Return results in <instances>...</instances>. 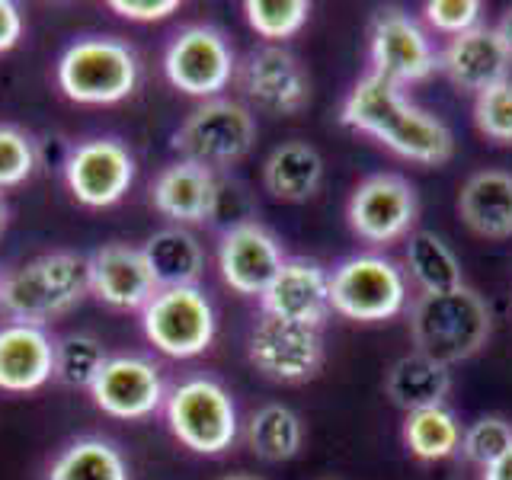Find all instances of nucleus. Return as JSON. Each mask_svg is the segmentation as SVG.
Returning a JSON list of instances; mask_svg holds the SVG:
<instances>
[{
    "mask_svg": "<svg viewBox=\"0 0 512 480\" xmlns=\"http://www.w3.org/2000/svg\"><path fill=\"white\" fill-rule=\"evenodd\" d=\"M340 122L352 132L375 138L388 151L416 164H445L455 154V138L439 116L404 96V87L368 71L356 80L340 109Z\"/></svg>",
    "mask_w": 512,
    "mask_h": 480,
    "instance_id": "nucleus-1",
    "label": "nucleus"
},
{
    "mask_svg": "<svg viewBox=\"0 0 512 480\" xmlns=\"http://www.w3.org/2000/svg\"><path fill=\"white\" fill-rule=\"evenodd\" d=\"M87 295V256L71 250L42 253L0 279V308L16 324L45 327L48 320L71 314Z\"/></svg>",
    "mask_w": 512,
    "mask_h": 480,
    "instance_id": "nucleus-2",
    "label": "nucleus"
},
{
    "mask_svg": "<svg viewBox=\"0 0 512 480\" xmlns=\"http://www.w3.org/2000/svg\"><path fill=\"white\" fill-rule=\"evenodd\" d=\"M490 330L493 314L471 285L420 295L410 308V336L416 352L448 368L477 356L487 346Z\"/></svg>",
    "mask_w": 512,
    "mask_h": 480,
    "instance_id": "nucleus-3",
    "label": "nucleus"
},
{
    "mask_svg": "<svg viewBox=\"0 0 512 480\" xmlns=\"http://www.w3.org/2000/svg\"><path fill=\"white\" fill-rule=\"evenodd\" d=\"M58 87L71 103L112 106L138 87V55L116 36L77 39L58 58Z\"/></svg>",
    "mask_w": 512,
    "mask_h": 480,
    "instance_id": "nucleus-4",
    "label": "nucleus"
},
{
    "mask_svg": "<svg viewBox=\"0 0 512 480\" xmlns=\"http://www.w3.org/2000/svg\"><path fill=\"white\" fill-rule=\"evenodd\" d=\"M164 416L173 439L196 455H221L237 442V407L231 391L215 378H186L167 394Z\"/></svg>",
    "mask_w": 512,
    "mask_h": 480,
    "instance_id": "nucleus-5",
    "label": "nucleus"
},
{
    "mask_svg": "<svg viewBox=\"0 0 512 480\" xmlns=\"http://www.w3.org/2000/svg\"><path fill=\"white\" fill-rule=\"evenodd\" d=\"M256 144V116L253 109L237 100H205L183 119L173 132V151L180 160L208 170L231 167L244 160Z\"/></svg>",
    "mask_w": 512,
    "mask_h": 480,
    "instance_id": "nucleus-6",
    "label": "nucleus"
},
{
    "mask_svg": "<svg viewBox=\"0 0 512 480\" xmlns=\"http://www.w3.org/2000/svg\"><path fill=\"white\" fill-rule=\"evenodd\" d=\"M330 308L346 320L378 324L407 308V276L378 253L349 256L330 272Z\"/></svg>",
    "mask_w": 512,
    "mask_h": 480,
    "instance_id": "nucleus-7",
    "label": "nucleus"
},
{
    "mask_svg": "<svg viewBox=\"0 0 512 480\" xmlns=\"http://www.w3.org/2000/svg\"><path fill=\"white\" fill-rule=\"evenodd\" d=\"M141 330L148 343L170 359H196L212 346L218 320L199 285L160 288L141 308Z\"/></svg>",
    "mask_w": 512,
    "mask_h": 480,
    "instance_id": "nucleus-8",
    "label": "nucleus"
},
{
    "mask_svg": "<svg viewBox=\"0 0 512 480\" xmlns=\"http://www.w3.org/2000/svg\"><path fill=\"white\" fill-rule=\"evenodd\" d=\"M164 74L170 84L199 100H215L237 74V61L224 32L215 26H186L170 39L164 52Z\"/></svg>",
    "mask_w": 512,
    "mask_h": 480,
    "instance_id": "nucleus-9",
    "label": "nucleus"
},
{
    "mask_svg": "<svg viewBox=\"0 0 512 480\" xmlns=\"http://www.w3.org/2000/svg\"><path fill=\"white\" fill-rule=\"evenodd\" d=\"M420 215V199L410 180L397 173H372L352 189L346 218L349 228L365 244H394L400 237H410V228Z\"/></svg>",
    "mask_w": 512,
    "mask_h": 480,
    "instance_id": "nucleus-10",
    "label": "nucleus"
},
{
    "mask_svg": "<svg viewBox=\"0 0 512 480\" xmlns=\"http://www.w3.org/2000/svg\"><path fill=\"white\" fill-rule=\"evenodd\" d=\"M250 365L269 381L298 384L308 381L324 365V340L317 327L292 324L279 317H260L247 343Z\"/></svg>",
    "mask_w": 512,
    "mask_h": 480,
    "instance_id": "nucleus-11",
    "label": "nucleus"
},
{
    "mask_svg": "<svg viewBox=\"0 0 512 480\" xmlns=\"http://www.w3.org/2000/svg\"><path fill=\"white\" fill-rule=\"evenodd\" d=\"M68 192L87 208H109L125 199L135 183V157L119 138H90L64 160Z\"/></svg>",
    "mask_w": 512,
    "mask_h": 480,
    "instance_id": "nucleus-12",
    "label": "nucleus"
},
{
    "mask_svg": "<svg viewBox=\"0 0 512 480\" xmlns=\"http://www.w3.org/2000/svg\"><path fill=\"white\" fill-rule=\"evenodd\" d=\"M237 84L269 116H295L311 103V80L301 61L282 45H263L237 64Z\"/></svg>",
    "mask_w": 512,
    "mask_h": 480,
    "instance_id": "nucleus-13",
    "label": "nucleus"
},
{
    "mask_svg": "<svg viewBox=\"0 0 512 480\" xmlns=\"http://www.w3.org/2000/svg\"><path fill=\"white\" fill-rule=\"evenodd\" d=\"M93 404L116 420H148L167 400L160 365L148 356H109L90 384Z\"/></svg>",
    "mask_w": 512,
    "mask_h": 480,
    "instance_id": "nucleus-14",
    "label": "nucleus"
},
{
    "mask_svg": "<svg viewBox=\"0 0 512 480\" xmlns=\"http://www.w3.org/2000/svg\"><path fill=\"white\" fill-rule=\"evenodd\" d=\"M439 68V55L413 16L381 10L372 23V74L397 87L420 84Z\"/></svg>",
    "mask_w": 512,
    "mask_h": 480,
    "instance_id": "nucleus-15",
    "label": "nucleus"
},
{
    "mask_svg": "<svg viewBox=\"0 0 512 480\" xmlns=\"http://www.w3.org/2000/svg\"><path fill=\"white\" fill-rule=\"evenodd\" d=\"M285 263L279 237L260 221H234L218 244V269L224 285L237 295H263Z\"/></svg>",
    "mask_w": 512,
    "mask_h": 480,
    "instance_id": "nucleus-16",
    "label": "nucleus"
},
{
    "mask_svg": "<svg viewBox=\"0 0 512 480\" xmlns=\"http://www.w3.org/2000/svg\"><path fill=\"white\" fill-rule=\"evenodd\" d=\"M263 314L292 320L304 327H324L330 308V272L304 256H285V263L260 295Z\"/></svg>",
    "mask_w": 512,
    "mask_h": 480,
    "instance_id": "nucleus-17",
    "label": "nucleus"
},
{
    "mask_svg": "<svg viewBox=\"0 0 512 480\" xmlns=\"http://www.w3.org/2000/svg\"><path fill=\"white\" fill-rule=\"evenodd\" d=\"M87 279L90 295L116 311H141L157 295V282L141 247L122 244V240L96 247L87 256Z\"/></svg>",
    "mask_w": 512,
    "mask_h": 480,
    "instance_id": "nucleus-18",
    "label": "nucleus"
},
{
    "mask_svg": "<svg viewBox=\"0 0 512 480\" xmlns=\"http://www.w3.org/2000/svg\"><path fill=\"white\" fill-rule=\"evenodd\" d=\"M439 71L452 80L458 90H468L477 96L509 80L512 55L503 45L496 26L480 23L468 32H461V36L448 39V45L439 55Z\"/></svg>",
    "mask_w": 512,
    "mask_h": 480,
    "instance_id": "nucleus-19",
    "label": "nucleus"
},
{
    "mask_svg": "<svg viewBox=\"0 0 512 480\" xmlns=\"http://www.w3.org/2000/svg\"><path fill=\"white\" fill-rule=\"evenodd\" d=\"M221 186L215 180V170L176 160L164 167L151 183V205L157 208L176 228L186 224H205L218 215Z\"/></svg>",
    "mask_w": 512,
    "mask_h": 480,
    "instance_id": "nucleus-20",
    "label": "nucleus"
},
{
    "mask_svg": "<svg viewBox=\"0 0 512 480\" xmlns=\"http://www.w3.org/2000/svg\"><path fill=\"white\" fill-rule=\"evenodd\" d=\"M55 378V340L45 327L10 324L0 327V391L32 394Z\"/></svg>",
    "mask_w": 512,
    "mask_h": 480,
    "instance_id": "nucleus-21",
    "label": "nucleus"
},
{
    "mask_svg": "<svg viewBox=\"0 0 512 480\" xmlns=\"http://www.w3.org/2000/svg\"><path fill=\"white\" fill-rule=\"evenodd\" d=\"M458 215L477 237H512V173L477 170L458 192Z\"/></svg>",
    "mask_w": 512,
    "mask_h": 480,
    "instance_id": "nucleus-22",
    "label": "nucleus"
},
{
    "mask_svg": "<svg viewBox=\"0 0 512 480\" xmlns=\"http://www.w3.org/2000/svg\"><path fill=\"white\" fill-rule=\"evenodd\" d=\"M324 183V157L308 141H285L263 164V186L279 202H308Z\"/></svg>",
    "mask_w": 512,
    "mask_h": 480,
    "instance_id": "nucleus-23",
    "label": "nucleus"
},
{
    "mask_svg": "<svg viewBox=\"0 0 512 480\" xmlns=\"http://www.w3.org/2000/svg\"><path fill=\"white\" fill-rule=\"evenodd\" d=\"M448 391H452V372H448V365L423 356V352L400 356L391 365L388 378H384V394L404 413L445 407Z\"/></svg>",
    "mask_w": 512,
    "mask_h": 480,
    "instance_id": "nucleus-24",
    "label": "nucleus"
},
{
    "mask_svg": "<svg viewBox=\"0 0 512 480\" xmlns=\"http://www.w3.org/2000/svg\"><path fill=\"white\" fill-rule=\"evenodd\" d=\"M144 260L160 288H186V285H199L202 272H205V250L199 244V237L186 231V228H160L148 240H144Z\"/></svg>",
    "mask_w": 512,
    "mask_h": 480,
    "instance_id": "nucleus-25",
    "label": "nucleus"
},
{
    "mask_svg": "<svg viewBox=\"0 0 512 480\" xmlns=\"http://www.w3.org/2000/svg\"><path fill=\"white\" fill-rule=\"evenodd\" d=\"M404 260H407L410 279L420 285L423 295L452 292V288L464 285L461 263H458L455 250L432 231H410Z\"/></svg>",
    "mask_w": 512,
    "mask_h": 480,
    "instance_id": "nucleus-26",
    "label": "nucleus"
},
{
    "mask_svg": "<svg viewBox=\"0 0 512 480\" xmlns=\"http://www.w3.org/2000/svg\"><path fill=\"white\" fill-rule=\"evenodd\" d=\"M48 480H128V461L112 442L84 436L61 448Z\"/></svg>",
    "mask_w": 512,
    "mask_h": 480,
    "instance_id": "nucleus-27",
    "label": "nucleus"
},
{
    "mask_svg": "<svg viewBox=\"0 0 512 480\" xmlns=\"http://www.w3.org/2000/svg\"><path fill=\"white\" fill-rule=\"evenodd\" d=\"M244 439L256 458L279 464V461H292L301 452L304 426L295 410H288L282 404H266L250 416Z\"/></svg>",
    "mask_w": 512,
    "mask_h": 480,
    "instance_id": "nucleus-28",
    "label": "nucleus"
},
{
    "mask_svg": "<svg viewBox=\"0 0 512 480\" xmlns=\"http://www.w3.org/2000/svg\"><path fill=\"white\" fill-rule=\"evenodd\" d=\"M464 429L458 416L448 407H429L407 413L404 420V445L420 461H445L461 448Z\"/></svg>",
    "mask_w": 512,
    "mask_h": 480,
    "instance_id": "nucleus-29",
    "label": "nucleus"
},
{
    "mask_svg": "<svg viewBox=\"0 0 512 480\" xmlns=\"http://www.w3.org/2000/svg\"><path fill=\"white\" fill-rule=\"evenodd\" d=\"M106 346L93 333H68L55 340V381L64 388H87L106 365Z\"/></svg>",
    "mask_w": 512,
    "mask_h": 480,
    "instance_id": "nucleus-30",
    "label": "nucleus"
},
{
    "mask_svg": "<svg viewBox=\"0 0 512 480\" xmlns=\"http://www.w3.org/2000/svg\"><path fill=\"white\" fill-rule=\"evenodd\" d=\"M247 23L260 39L285 42L308 23L311 4L308 0H247L244 4Z\"/></svg>",
    "mask_w": 512,
    "mask_h": 480,
    "instance_id": "nucleus-31",
    "label": "nucleus"
},
{
    "mask_svg": "<svg viewBox=\"0 0 512 480\" xmlns=\"http://www.w3.org/2000/svg\"><path fill=\"white\" fill-rule=\"evenodd\" d=\"M39 164L36 141L20 125L0 122V189L23 186Z\"/></svg>",
    "mask_w": 512,
    "mask_h": 480,
    "instance_id": "nucleus-32",
    "label": "nucleus"
},
{
    "mask_svg": "<svg viewBox=\"0 0 512 480\" xmlns=\"http://www.w3.org/2000/svg\"><path fill=\"white\" fill-rule=\"evenodd\" d=\"M474 125L484 138L512 144V77L474 96Z\"/></svg>",
    "mask_w": 512,
    "mask_h": 480,
    "instance_id": "nucleus-33",
    "label": "nucleus"
},
{
    "mask_svg": "<svg viewBox=\"0 0 512 480\" xmlns=\"http://www.w3.org/2000/svg\"><path fill=\"white\" fill-rule=\"evenodd\" d=\"M512 445V423L503 416H480L461 436V452L471 464L487 468Z\"/></svg>",
    "mask_w": 512,
    "mask_h": 480,
    "instance_id": "nucleus-34",
    "label": "nucleus"
},
{
    "mask_svg": "<svg viewBox=\"0 0 512 480\" xmlns=\"http://www.w3.org/2000/svg\"><path fill=\"white\" fill-rule=\"evenodd\" d=\"M480 10H484L480 0H429L423 7L426 23L452 39L480 26Z\"/></svg>",
    "mask_w": 512,
    "mask_h": 480,
    "instance_id": "nucleus-35",
    "label": "nucleus"
},
{
    "mask_svg": "<svg viewBox=\"0 0 512 480\" xmlns=\"http://www.w3.org/2000/svg\"><path fill=\"white\" fill-rule=\"evenodd\" d=\"M109 10L132 23H157L180 10V0H109Z\"/></svg>",
    "mask_w": 512,
    "mask_h": 480,
    "instance_id": "nucleus-36",
    "label": "nucleus"
},
{
    "mask_svg": "<svg viewBox=\"0 0 512 480\" xmlns=\"http://www.w3.org/2000/svg\"><path fill=\"white\" fill-rule=\"evenodd\" d=\"M23 10L13 0H0V55L20 45L23 39Z\"/></svg>",
    "mask_w": 512,
    "mask_h": 480,
    "instance_id": "nucleus-37",
    "label": "nucleus"
},
{
    "mask_svg": "<svg viewBox=\"0 0 512 480\" xmlns=\"http://www.w3.org/2000/svg\"><path fill=\"white\" fill-rule=\"evenodd\" d=\"M484 480H512V445L493 464H487Z\"/></svg>",
    "mask_w": 512,
    "mask_h": 480,
    "instance_id": "nucleus-38",
    "label": "nucleus"
},
{
    "mask_svg": "<svg viewBox=\"0 0 512 480\" xmlns=\"http://www.w3.org/2000/svg\"><path fill=\"white\" fill-rule=\"evenodd\" d=\"M496 32H500L503 45L509 48V55H512V7L503 13V20H500V26H496Z\"/></svg>",
    "mask_w": 512,
    "mask_h": 480,
    "instance_id": "nucleus-39",
    "label": "nucleus"
},
{
    "mask_svg": "<svg viewBox=\"0 0 512 480\" xmlns=\"http://www.w3.org/2000/svg\"><path fill=\"white\" fill-rule=\"evenodd\" d=\"M221 480H263V477H256L250 471H237V474H228V477H221Z\"/></svg>",
    "mask_w": 512,
    "mask_h": 480,
    "instance_id": "nucleus-40",
    "label": "nucleus"
},
{
    "mask_svg": "<svg viewBox=\"0 0 512 480\" xmlns=\"http://www.w3.org/2000/svg\"><path fill=\"white\" fill-rule=\"evenodd\" d=\"M7 218H10V208H7L4 196H0V231H4V228H7Z\"/></svg>",
    "mask_w": 512,
    "mask_h": 480,
    "instance_id": "nucleus-41",
    "label": "nucleus"
},
{
    "mask_svg": "<svg viewBox=\"0 0 512 480\" xmlns=\"http://www.w3.org/2000/svg\"><path fill=\"white\" fill-rule=\"evenodd\" d=\"M0 279H4V276H0Z\"/></svg>",
    "mask_w": 512,
    "mask_h": 480,
    "instance_id": "nucleus-42",
    "label": "nucleus"
}]
</instances>
